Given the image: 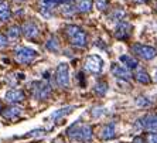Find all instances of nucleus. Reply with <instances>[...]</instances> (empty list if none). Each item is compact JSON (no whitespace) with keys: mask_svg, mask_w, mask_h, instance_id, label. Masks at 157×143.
Here are the masks:
<instances>
[{"mask_svg":"<svg viewBox=\"0 0 157 143\" xmlns=\"http://www.w3.org/2000/svg\"><path fill=\"white\" fill-rule=\"evenodd\" d=\"M115 125L113 123H108V125H105L102 128V130H101V137H102L103 140H109V139H113L115 137Z\"/></svg>","mask_w":157,"mask_h":143,"instance_id":"obj_15","label":"nucleus"},{"mask_svg":"<svg viewBox=\"0 0 157 143\" xmlns=\"http://www.w3.org/2000/svg\"><path fill=\"white\" fill-rule=\"evenodd\" d=\"M84 68L91 74H99L103 68V60L99 55H89L85 60Z\"/></svg>","mask_w":157,"mask_h":143,"instance_id":"obj_7","label":"nucleus"},{"mask_svg":"<svg viewBox=\"0 0 157 143\" xmlns=\"http://www.w3.org/2000/svg\"><path fill=\"white\" fill-rule=\"evenodd\" d=\"M72 110H74V106H65V108H62V109L55 110V112H52V115H51V121H54V122L61 121L62 118H65L67 115H70Z\"/></svg>","mask_w":157,"mask_h":143,"instance_id":"obj_14","label":"nucleus"},{"mask_svg":"<svg viewBox=\"0 0 157 143\" xmlns=\"http://www.w3.org/2000/svg\"><path fill=\"white\" fill-rule=\"evenodd\" d=\"M0 112H2V105H0Z\"/></svg>","mask_w":157,"mask_h":143,"instance_id":"obj_35","label":"nucleus"},{"mask_svg":"<svg viewBox=\"0 0 157 143\" xmlns=\"http://www.w3.org/2000/svg\"><path fill=\"white\" fill-rule=\"evenodd\" d=\"M136 103H137L139 106H146V105H149V103H150V101L144 99V96H140V98L136 101Z\"/></svg>","mask_w":157,"mask_h":143,"instance_id":"obj_26","label":"nucleus"},{"mask_svg":"<svg viewBox=\"0 0 157 143\" xmlns=\"http://www.w3.org/2000/svg\"><path fill=\"white\" fill-rule=\"evenodd\" d=\"M132 24H129V23L126 21H121L119 24H117L116 30H115V37H116L117 40H126V38H129L132 34Z\"/></svg>","mask_w":157,"mask_h":143,"instance_id":"obj_8","label":"nucleus"},{"mask_svg":"<svg viewBox=\"0 0 157 143\" xmlns=\"http://www.w3.org/2000/svg\"><path fill=\"white\" fill-rule=\"evenodd\" d=\"M7 44H9V38H7V37H4V36H2V34H0V48H4Z\"/></svg>","mask_w":157,"mask_h":143,"instance_id":"obj_27","label":"nucleus"},{"mask_svg":"<svg viewBox=\"0 0 157 143\" xmlns=\"http://www.w3.org/2000/svg\"><path fill=\"white\" fill-rule=\"evenodd\" d=\"M20 2H21V0H20Z\"/></svg>","mask_w":157,"mask_h":143,"instance_id":"obj_36","label":"nucleus"},{"mask_svg":"<svg viewBox=\"0 0 157 143\" xmlns=\"http://www.w3.org/2000/svg\"><path fill=\"white\" fill-rule=\"evenodd\" d=\"M61 3H65V4H68V3H72L74 0H59Z\"/></svg>","mask_w":157,"mask_h":143,"instance_id":"obj_31","label":"nucleus"},{"mask_svg":"<svg viewBox=\"0 0 157 143\" xmlns=\"http://www.w3.org/2000/svg\"><path fill=\"white\" fill-rule=\"evenodd\" d=\"M112 74H113L116 78H121V79H129L132 77L130 72H129V68L126 67H122L119 64H113L112 65Z\"/></svg>","mask_w":157,"mask_h":143,"instance_id":"obj_12","label":"nucleus"},{"mask_svg":"<svg viewBox=\"0 0 157 143\" xmlns=\"http://www.w3.org/2000/svg\"><path fill=\"white\" fill-rule=\"evenodd\" d=\"M156 81H157V71H156Z\"/></svg>","mask_w":157,"mask_h":143,"instance_id":"obj_34","label":"nucleus"},{"mask_svg":"<svg viewBox=\"0 0 157 143\" xmlns=\"http://www.w3.org/2000/svg\"><path fill=\"white\" fill-rule=\"evenodd\" d=\"M23 112V108L20 106H10L7 108V109L3 110V118L4 119H7V121H14V119H17L20 115H21Z\"/></svg>","mask_w":157,"mask_h":143,"instance_id":"obj_13","label":"nucleus"},{"mask_svg":"<svg viewBox=\"0 0 157 143\" xmlns=\"http://www.w3.org/2000/svg\"><path fill=\"white\" fill-rule=\"evenodd\" d=\"M94 91H95V94H98L99 96H103L106 94V91H108V84H106V82H98V84L95 85Z\"/></svg>","mask_w":157,"mask_h":143,"instance_id":"obj_21","label":"nucleus"},{"mask_svg":"<svg viewBox=\"0 0 157 143\" xmlns=\"http://www.w3.org/2000/svg\"><path fill=\"white\" fill-rule=\"evenodd\" d=\"M31 91L33 96L37 99H47L51 95V87L43 81H34L31 84Z\"/></svg>","mask_w":157,"mask_h":143,"instance_id":"obj_5","label":"nucleus"},{"mask_svg":"<svg viewBox=\"0 0 157 143\" xmlns=\"http://www.w3.org/2000/svg\"><path fill=\"white\" fill-rule=\"evenodd\" d=\"M20 33H21V29L18 26H11L10 29L7 30V38L10 41H14L20 37Z\"/></svg>","mask_w":157,"mask_h":143,"instance_id":"obj_20","label":"nucleus"},{"mask_svg":"<svg viewBox=\"0 0 157 143\" xmlns=\"http://www.w3.org/2000/svg\"><path fill=\"white\" fill-rule=\"evenodd\" d=\"M142 126L150 133H157V115H146L142 119Z\"/></svg>","mask_w":157,"mask_h":143,"instance_id":"obj_9","label":"nucleus"},{"mask_svg":"<svg viewBox=\"0 0 157 143\" xmlns=\"http://www.w3.org/2000/svg\"><path fill=\"white\" fill-rule=\"evenodd\" d=\"M67 135L71 140H75V142H89L92 139V128L89 125H85V123H74L68 130H67Z\"/></svg>","mask_w":157,"mask_h":143,"instance_id":"obj_1","label":"nucleus"},{"mask_svg":"<svg viewBox=\"0 0 157 143\" xmlns=\"http://www.w3.org/2000/svg\"><path fill=\"white\" fill-rule=\"evenodd\" d=\"M47 48L50 50V51H52V52H57L58 51V41H57V38L55 37H52V38H50V40L47 41Z\"/></svg>","mask_w":157,"mask_h":143,"instance_id":"obj_23","label":"nucleus"},{"mask_svg":"<svg viewBox=\"0 0 157 143\" xmlns=\"http://www.w3.org/2000/svg\"><path fill=\"white\" fill-rule=\"evenodd\" d=\"M21 31L27 38H36L38 36V33H40V29L34 21H26L24 26L21 27Z\"/></svg>","mask_w":157,"mask_h":143,"instance_id":"obj_10","label":"nucleus"},{"mask_svg":"<svg viewBox=\"0 0 157 143\" xmlns=\"http://www.w3.org/2000/svg\"><path fill=\"white\" fill-rule=\"evenodd\" d=\"M59 3H61L59 0H43V9L44 10H52V9H55Z\"/></svg>","mask_w":157,"mask_h":143,"instance_id":"obj_22","label":"nucleus"},{"mask_svg":"<svg viewBox=\"0 0 157 143\" xmlns=\"http://www.w3.org/2000/svg\"><path fill=\"white\" fill-rule=\"evenodd\" d=\"M121 61L124 64V67H126V68H129V70H135V68H137V67H139V63H137L135 58H132L130 55H122Z\"/></svg>","mask_w":157,"mask_h":143,"instance_id":"obj_18","label":"nucleus"},{"mask_svg":"<svg viewBox=\"0 0 157 143\" xmlns=\"http://www.w3.org/2000/svg\"><path fill=\"white\" fill-rule=\"evenodd\" d=\"M43 132H44V130H33L31 133H27L24 137H30V136H37V135H44Z\"/></svg>","mask_w":157,"mask_h":143,"instance_id":"obj_29","label":"nucleus"},{"mask_svg":"<svg viewBox=\"0 0 157 143\" xmlns=\"http://www.w3.org/2000/svg\"><path fill=\"white\" fill-rule=\"evenodd\" d=\"M147 143H157V133L147 135Z\"/></svg>","mask_w":157,"mask_h":143,"instance_id":"obj_28","label":"nucleus"},{"mask_svg":"<svg viewBox=\"0 0 157 143\" xmlns=\"http://www.w3.org/2000/svg\"><path fill=\"white\" fill-rule=\"evenodd\" d=\"M102 112H103V110H102V108H95V109H94V110H92V115H94V116H99V115H101V114H102Z\"/></svg>","mask_w":157,"mask_h":143,"instance_id":"obj_30","label":"nucleus"},{"mask_svg":"<svg viewBox=\"0 0 157 143\" xmlns=\"http://www.w3.org/2000/svg\"><path fill=\"white\" fill-rule=\"evenodd\" d=\"M77 9L81 13H88L92 9V0H77Z\"/></svg>","mask_w":157,"mask_h":143,"instance_id":"obj_19","label":"nucleus"},{"mask_svg":"<svg viewBox=\"0 0 157 143\" xmlns=\"http://www.w3.org/2000/svg\"><path fill=\"white\" fill-rule=\"evenodd\" d=\"M14 58L18 64H30L37 58V52L29 47H17L14 50Z\"/></svg>","mask_w":157,"mask_h":143,"instance_id":"obj_3","label":"nucleus"},{"mask_svg":"<svg viewBox=\"0 0 157 143\" xmlns=\"http://www.w3.org/2000/svg\"><path fill=\"white\" fill-rule=\"evenodd\" d=\"M133 143H142V139H140V137H136L135 142H133Z\"/></svg>","mask_w":157,"mask_h":143,"instance_id":"obj_32","label":"nucleus"},{"mask_svg":"<svg viewBox=\"0 0 157 143\" xmlns=\"http://www.w3.org/2000/svg\"><path fill=\"white\" fill-rule=\"evenodd\" d=\"M6 101L10 103H18L24 101V92L21 89H10L6 92Z\"/></svg>","mask_w":157,"mask_h":143,"instance_id":"obj_11","label":"nucleus"},{"mask_svg":"<svg viewBox=\"0 0 157 143\" xmlns=\"http://www.w3.org/2000/svg\"><path fill=\"white\" fill-rule=\"evenodd\" d=\"M123 16H124V11L122 9H116V11H113L110 17H112V20H121Z\"/></svg>","mask_w":157,"mask_h":143,"instance_id":"obj_24","label":"nucleus"},{"mask_svg":"<svg viewBox=\"0 0 157 143\" xmlns=\"http://www.w3.org/2000/svg\"><path fill=\"white\" fill-rule=\"evenodd\" d=\"M10 16H11V11H10L9 3L4 2V0H0V20L2 21H7L10 18Z\"/></svg>","mask_w":157,"mask_h":143,"instance_id":"obj_16","label":"nucleus"},{"mask_svg":"<svg viewBox=\"0 0 157 143\" xmlns=\"http://www.w3.org/2000/svg\"><path fill=\"white\" fill-rule=\"evenodd\" d=\"M135 2H137V3H146L147 0H135Z\"/></svg>","mask_w":157,"mask_h":143,"instance_id":"obj_33","label":"nucleus"},{"mask_svg":"<svg viewBox=\"0 0 157 143\" xmlns=\"http://www.w3.org/2000/svg\"><path fill=\"white\" fill-rule=\"evenodd\" d=\"M55 81H57V85L61 88L70 87V67L67 63L58 64L57 71H55Z\"/></svg>","mask_w":157,"mask_h":143,"instance_id":"obj_4","label":"nucleus"},{"mask_svg":"<svg viewBox=\"0 0 157 143\" xmlns=\"http://www.w3.org/2000/svg\"><path fill=\"white\" fill-rule=\"evenodd\" d=\"M108 7V0H96V9L98 10H105Z\"/></svg>","mask_w":157,"mask_h":143,"instance_id":"obj_25","label":"nucleus"},{"mask_svg":"<svg viewBox=\"0 0 157 143\" xmlns=\"http://www.w3.org/2000/svg\"><path fill=\"white\" fill-rule=\"evenodd\" d=\"M132 51L135 52L137 57L143 60H153L157 57V50L154 47H150V45H143V44H135L132 47Z\"/></svg>","mask_w":157,"mask_h":143,"instance_id":"obj_6","label":"nucleus"},{"mask_svg":"<svg viewBox=\"0 0 157 143\" xmlns=\"http://www.w3.org/2000/svg\"><path fill=\"white\" fill-rule=\"evenodd\" d=\"M135 78L140 84H149L150 82V75L146 72V70H143V68H137V71L135 72Z\"/></svg>","mask_w":157,"mask_h":143,"instance_id":"obj_17","label":"nucleus"},{"mask_svg":"<svg viewBox=\"0 0 157 143\" xmlns=\"http://www.w3.org/2000/svg\"><path fill=\"white\" fill-rule=\"evenodd\" d=\"M65 33L70 38L71 44L75 45V47H79V48H84L86 45V34L79 29V27L74 26V24H68L65 27Z\"/></svg>","mask_w":157,"mask_h":143,"instance_id":"obj_2","label":"nucleus"}]
</instances>
